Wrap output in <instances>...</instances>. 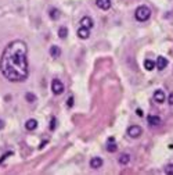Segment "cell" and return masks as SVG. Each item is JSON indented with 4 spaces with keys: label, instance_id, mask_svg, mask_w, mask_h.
Masks as SVG:
<instances>
[{
    "label": "cell",
    "instance_id": "cell-5",
    "mask_svg": "<svg viewBox=\"0 0 173 175\" xmlns=\"http://www.w3.org/2000/svg\"><path fill=\"white\" fill-rule=\"evenodd\" d=\"M80 27H83V28H87V29H91L94 27V21L91 17H89V15H85V17L80 20Z\"/></svg>",
    "mask_w": 173,
    "mask_h": 175
},
{
    "label": "cell",
    "instance_id": "cell-7",
    "mask_svg": "<svg viewBox=\"0 0 173 175\" xmlns=\"http://www.w3.org/2000/svg\"><path fill=\"white\" fill-rule=\"evenodd\" d=\"M96 4H97V7L100 8V10H110L111 7V0H96Z\"/></svg>",
    "mask_w": 173,
    "mask_h": 175
},
{
    "label": "cell",
    "instance_id": "cell-1",
    "mask_svg": "<svg viewBox=\"0 0 173 175\" xmlns=\"http://www.w3.org/2000/svg\"><path fill=\"white\" fill-rule=\"evenodd\" d=\"M0 71L11 82H22L28 78V47L22 41L10 42L0 57Z\"/></svg>",
    "mask_w": 173,
    "mask_h": 175
},
{
    "label": "cell",
    "instance_id": "cell-11",
    "mask_svg": "<svg viewBox=\"0 0 173 175\" xmlns=\"http://www.w3.org/2000/svg\"><path fill=\"white\" fill-rule=\"evenodd\" d=\"M101 165H103V158L101 157H93L90 160V167L93 170H98V168H101Z\"/></svg>",
    "mask_w": 173,
    "mask_h": 175
},
{
    "label": "cell",
    "instance_id": "cell-12",
    "mask_svg": "<svg viewBox=\"0 0 173 175\" xmlns=\"http://www.w3.org/2000/svg\"><path fill=\"white\" fill-rule=\"evenodd\" d=\"M25 128L28 131H35L36 128H38V121H36V119H33V118L28 119V121L25 122Z\"/></svg>",
    "mask_w": 173,
    "mask_h": 175
},
{
    "label": "cell",
    "instance_id": "cell-16",
    "mask_svg": "<svg viewBox=\"0 0 173 175\" xmlns=\"http://www.w3.org/2000/svg\"><path fill=\"white\" fill-rule=\"evenodd\" d=\"M51 20H58L60 18V10L58 8H50V13H49Z\"/></svg>",
    "mask_w": 173,
    "mask_h": 175
},
{
    "label": "cell",
    "instance_id": "cell-24",
    "mask_svg": "<svg viewBox=\"0 0 173 175\" xmlns=\"http://www.w3.org/2000/svg\"><path fill=\"white\" fill-rule=\"evenodd\" d=\"M136 113H137V115H138V117H143V111H141L140 109H137V110H136Z\"/></svg>",
    "mask_w": 173,
    "mask_h": 175
},
{
    "label": "cell",
    "instance_id": "cell-9",
    "mask_svg": "<svg viewBox=\"0 0 173 175\" xmlns=\"http://www.w3.org/2000/svg\"><path fill=\"white\" fill-rule=\"evenodd\" d=\"M76 35H78V38L83 39V41H85V39H89V36H90V29L80 27V28L78 29V32H76Z\"/></svg>",
    "mask_w": 173,
    "mask_h": 175
},
{
    "label": "cell",
    "instance_id": "cell-4",
    "mask_svg": "<svg viewBox=\"0 0 173 175\" xmlns=\"http://www.w3.org/2000/svg\"><path fill=\"white\" fill-rule=\"evenodd\" d=\"M141 134H143V129H141L138 125H130V127L128 128V135L130 138H133V139L138 138Z\"/></svg>",
    "mask_w": 173,
    "mask_h": 175
},
{
    "label": "cell",
    "instance_id": "cell-2",
    "mask_svg": "<svg viewBox=\"0 0 173 175\" xmlns=\"http://www.w3.org/2000/svg\"><path fill=\"white\" fill-rule=\"evenodd\" d=\"M134 17H136V20L140 21V22L147 21L148 18L151 17L150 7H147V6H138V7L136 8V11H134Z\"/></svg>",
    "mask_w": 173,
    "mask_h": 175
},
{
    "label": "cell",
    "instance_id": "cell-13",
    "mask_svg": "<svg viewBox=\"0 0 173 175\" xmlns=\"http://www.w3.org/2000/svg\"><path fill=\"white\" fill-rule=\"evenodd\" d=\"M118 161H119V164H122V165H128L129 163H130V154H129V153H123L119 157Z\"/></svg>",
    "mask_w": 173,
    "mask_h": 175
},
{
    "label": "cell",
    "instance_id": "cell-17",
    "mask_svg": "<svg viewBox=\"0 0 173 175\" xmlns=\"http://www.w3.org/2000/svg\"><path fill=\"white\" fill-rule=\"evenodd\" d=\"M107 150H108V152H110V153H115L116 150H118V146L115 145V140H114V142H108Z\"/></svg>",
    "mask_w": 173,
    "mask_h": 175
},
{
    "label": "cell",
    "instance_id": "cell-8",
    "mask_svg": "<svg viewBox=\"0 0 173 175\" xmlns=\"http://www.w3.org/2000/svg\"><path fill=\"white\" fill-rule=\"evenodd\" d=\"M155 66H157V68H158L159 71H162V70H165L166 66H168V60H166L165 57L159 56L158 58H157V61H155Z\"/></svg>",
    "mask_w": 173,
    "mask_h": 175
},
{
    "label": "cell",
    "instance_id": "cell-20",
    "mask_svg": "<svg viewBox=\"0 0 173 175\" xmlns=\"http://www.w3.org/2000/svg\"><path fill=\"white\" fill-rule=\"evenodd\" d=\"M165 173L169 175H173V164H168L165 167Z\"/></svg>",
    "mask_w": 173,
    "mask_h": 175
},
{
    "label": "cell",
    "instance_id": "cell-23",
    "mask_svg": "<svg viewBox=\"0 0 173 175\" xmlns=\"http://www.w3.org/2000/svg\"><path fill=\"white\" fill-rule=\"evenodd\" d=\"M168 103L171 104V106H173V93L169 95V97H168Z\"/></svg>",
    "mask_w": 173,
    "mask_h": 175
},
{
    "label": "cell",
    "instance_id": "cell-25",
    "mask_svg": "<svg viewBox=\"0 0 173 175\" xmlns=\"http://www.w3.org/2000/svg\"><path fill=\"white\" fill-rule=\"evenodd\" d=\"M3 128H4V121L0 119V129H3Z\"/></svg>",
    "mask_w": 173,
    "mask_h": 175
},
{
    "label": "cell",
    "instance_id": "cell-22",
    "mask_svg": "<svg viewBox=\"0 0 173 175\" xmlns=\"http://www.w3.org/2000/svg\"><path fill=\"white\" fill-rule=\"evenodd\" d=\"M73 106V96H69L68 99V107H72Z\"/></svg>",
    "mask_w": 173,
    "mask_h": 175
},
{
    "label": "cell",
    "instance_id": "cell-21",
    "mask_svg": "<svg viewBox=\"0 0 173 175\" xmlns=\"http://www.w3.org/2000/svg\"><path fill=\"white\" fill-rule=\"evenodd\" d=\"M55 127H57V119H55V118H53V119H51L50 129H51V131H54V129H55Z\"/></svg>",
    "mask_w": 173,
    "mask_h": 175
},
{
    "label": "cell",
    "instance_id": "cell-15",
    "mask_svg": "<svg viewBox=\"0 0 173 175\" xmlns=\"http://www.w3.org/2000/svg\"><path fill=\"white\" fill-rule=\"evenodd\" d=\"M144 68H146L147 71H152V70L155 68V63H154L152 60H144Z\"/></svg>",
    "mask_w": 173,
    "mask_h": 175
},
{
    "label": "cell",
    "instance_id": "cell-19",
    "mask_svg": "<svg viewBox=\"0 0 173 175\" xmlns=\"http://www.w3.org/2000/svg\"><path fill=\"white\" fill-rule=\"evenodd\" d=\"M25 99H26V102H29V103L36 102V96L33 93H30V92H28V93L25 95Z\"/></svg>",
    "mask_w": 173,
    "mask_h": 175
},
{
    "label": "cell",
    "instance_id": "cell-6",
    "mask_svg": "<svg viewBox=\"0 0 173 175\" xmlns=\"http://www.w3.org/2000/svg\"><path fill=\"white\" fill-rule=\"evenodd\" d=\"M147 121H148V124L152 125V127H158V125L162 124V119H161L159 115H148Z\"/></svg>",
    "mask_w": 173,
    "mask_h": 175
},
{
    "label": "cell",
    "instance_id": "cell-3",
    "mask_svg": "<svg viewBox=\"0 0 173 175\" xmlns=\"http://www.w3.org/2000/svg\"><path fill=\"white\" fill-rule=\"evenodd\" d=\"M51 90H53V93L54 95H61V93H64V90H65V88H64V84L60 81V79H53L51 81Z\"/></svg>",
    "mask_w": 173,
    "mask_h": 175
},
{
    "label": "cell",
    "instance_id": "cell-14",
    "mask_svg": "<svg viewBox=\"0 0 173 175\" xmlns=\"http://www.w3.org/2000/svg\"><path fill=\"white\" fill-rule=\"evenodd\" d=\"M50 56L54 58H58L61 56V49L58 46H51L50 47Z\"/></svg>",
    "mask_w": 173,
    "mask_h": 175
},
{
    "label": "cell",
    "instance_id": "cell-10",
    "mask_svg": "<svg viewBox=\"0 0 173 175\" xmlns=\"http://www.w3.org/2000/svg\"><path fill=\"white\" fill-rule=\"evenodd\" d=\"M165 99H166V96H165V93H163V90H155L154 92V100H155L157 103H163L165 102Z\"/></svg>",
    "mask_w": 173,
    "mask_h": 175
},
{
    "label": "cell",
    "instance_id": "cell-18",
    "mask_svg": "<svg viewBox=\"0 0 173 175\" xmlns=\"http://www.w3.org/2000/svg\"><path fill=\"white\" fill-rule=\"evenodd\" d=\"M58 36H60L61 39H65L68 36V29L65 28V27H61V28L58 29Z\"/></svg>",
    "mask_w": 173,
    "mask_h": 175
}]
</instances>
